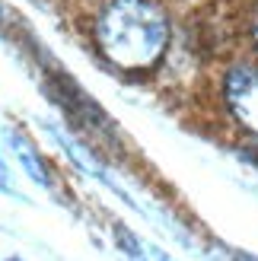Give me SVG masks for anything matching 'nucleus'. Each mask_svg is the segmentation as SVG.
<instances>
[{"label": "nucleus", "mask_w": 258, "mask_h": 261, "mask_svg": "<svg viewBox=\"0 0 258 261\" xmlns=\"http://www.w3.org/2000/svg\"><path fill=\"white\" fill-rule=\"evenodd\" d=\"M236 261H258L255 255H236Z\"/></svg>", "instance_id": "5"}, {"label": "nucleus", "mask_w": 258, "mask_h": 261, "mask_svg": "<svg viewBox=\"0 0 258 261\" xmlns=\"http://www.w3.org/2000/svg\"><path fill=\"white\" fill-rule=\"evenodd\" d=\"M226 106L242 127L258 134V70L236 67L226 76Z\"/></svg>", "instance_id": "2"}, {"label": "nucleus", "mask_w": 258, "mask_h": 261, "mask_svg": "<svg viewBox=\"0 0 258 261\" xmlns=\"http://www.w3.org/2000/svg\"><path fill=\"white\" fill-rule=\"evenodd\" d=\"M13 140H16V153H19V160L25 163V169H29V175L35 178V181H42V185H48V175H45V169H42V163H38L35 160V156H32V147H29V143H25L22 137H16V134H10Z\"/></svg>", "instance_id": "4"}, {"label": "nucleus", "mask_w": 258, "mask_h": 261, "mask_svg": "<svg viewBox=\"0 0 258 261\" xmlns=\"http://www.w3.org/2000/svg\"><path fill=\"white\" fill-rule=\"evenodd\" d=\"M255 42H258V25H255Z\"/></svg>", "instance_id": "6"}, {"label": "nucleus", "mask_w": 258, "mask_h": 261, "mask_svg": "<svg viewBox=\"0 0 258 261\" xmlns=\"http://www.w3.org/2000/svg\"><path fill=\"white\" fill-rule=\"evenodd\" d=\"M121 245H124V255L131 258V261H175L166 252H160L157 245L137 239V236H131V232H121Z\"/></svg>", "instance_id": "3"}, {"label": "nucleus", "mask_w": 258, "mask_h": 261, "mask_svg": "<svg viewBox=\"0 0 258 261\" xmlns=\"http://www.w3.org/2000/svg\"><path fill=\"white\" fill-rule=\"evenodd\" d=\"M96 38L115 67L144 70L163 55L169 42V22L150 0H115L96 22Z\"/></svg>", "instance_id": "1"}]
</instances>
